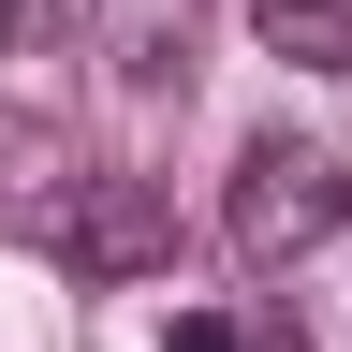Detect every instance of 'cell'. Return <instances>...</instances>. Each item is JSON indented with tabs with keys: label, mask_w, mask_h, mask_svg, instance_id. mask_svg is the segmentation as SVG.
<instances>
[{
	"label": "cell",
	"mask_w": 352,
	"mask_h": 352,
	"mask_svg": "<svg viewBox=\"0 0 352 352\" xmlns=\"http://www.w3.org/2000/svg\"><path fill=\"white\" fill-rule=\"evenodd\" d=\"M264 59H294V74H352V0H264Z\"/></svg>",
	"instance_id": "obj_4"
},
{
	"label": "cell",
	"mask_w": 352,
	"mask_h": 352,
	"mask_svg": "<svg viewBox=\"0 0 352 352\" xmlns=\"http://www.w3.org/2000/svg\"><path fill=\"white\" fill-rule=\"evenodd\" d=\"M88 59L132 103H176L191 88V0H88Z\"/></svg>",
	"instance_id": "obj_3"
},
{
	"label": "cell",
	"mask_w": 352,
	"mask_h": 352,
	"mask_svg": "<svg viewBox=\"0 0 352 352\" xmlns=\"http://www.w3.org/2000/svg\"><path fill=\"white\" fill-rule=\"evenodd\" d=\"M30 235L59 250L74 279H162L176 264V206H162V176H132V162H74L59 206H30Z\"/></svg>",
	"instance_id": "obj_1"
},
{
	"label": "cell",
	"mask_w": 352,
	"mask_h": 352,
	"mask_svg": "<svg viewBox=\"0 0 352 352\" xmlns=\"http://www.w3.org/2000/svg\"><path fill=\"white\" fill-rule=\"evenodd\" d=\"M235 250L250 264H308L323 235H352V162L338 147H294V132H264V147L235 162Z\"/></svg>",
	"instance_id": "obj_2"
},
{
	"label": "cell",
	"mask_w": 352,
	"mask_h": 352,
	"mask_svg": "<svg viewBox=\"0 0 352 352\" xmlns=\"http://www.w3.org/2000/svg\"><path fill=\"white\" fill-rule=\"evenodd\" d=\"M162 352H250V338H235V323H220V308H191V323H176Z\"/></svg>",
	"instance_id": "obj_5"
}]
</instances>
